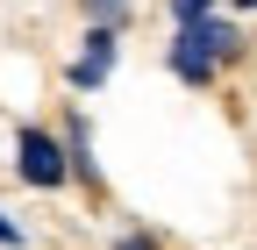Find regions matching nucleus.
<instances>
[{
  "instance_id": "f257e3e1",
  "label": "nucleus",
  "mask_w": 257,
  "mask_h": 250,
  "mask_svg": "<svg viewBox=\"0 0 257 250\" xmlns=\"http://www.w3.org/2000/svg\"><path fill=\"white\" fill-rule=\"evenodd\" d=\"M15 172L36 186V193H57L64 179H72V165H64V143L50 129H22L15 136Z\"/></svg>"
},
{
  "instance_id": "f03ea898",
  "label": "nucleus",
  "mask_w": 257,
  "mask_h": 250,
  "mask_svg": "<svg viewBox=\"0 0 257 250\" xmlns=\"http://www.w3.org/2000/svg\"><path fill=\"white\" fill-rule=\"evenodd\" d=\"M114 50H121V29H100V22H93V29H86V50L72 57V86L93 93V86L114 72Z\"/></svg>"
},
{
  "instance_id": "7ed1b4c3",
  "label": "nucleus",
  "mask_w": 257,
  "mask_h": 250,
  "mask_svg": "<svg viewBox=\"0 0 257 250\" xmlns=\"http://www.w3.org/2000/svg\"><path fill=\"white\" fill-rule=\"evenodd\" d=\"M172 72H179L186 86H207V79L221 72V65H214V57L200 50V36H193V29H186V22H179V36H172Z\"/></svg>"
},
{
  "instance_id": "20e7f679",
  "label": "nucleus",
  "mask_w": 257,
  "mask_h": 250,
  "mask_svg": "<svg viewBox=\"0 0 257 250\" xmlns=\"http://www.w3.org/2000/svg\"><path fill=\"white\" fill-rule=\"evenodd\" d=\"M86 15L100 22V29H121L128 22V0H86Z\"/></svg>"
},
{
  "instance_id": "39448f33",
  "label": "nucleus",
  "mask_w": 257,
  "mask_h": 250,
  "mask_svg": "<svg viewBox=\"0 0 257 250\" xmlns=\"http://www.w3.org/2000/svg\"><path fill=\"white\" fill-rule=\"evenodd\" d=\"M172 15L179 22H200V15H214V0H172Z\"/></svg>"
},
{
  "instance_id": "423d86ee",
  "label": "nucleus",
  "mask_w": 257,
  "mask_h": 250,
  "mask_svg": "<svg viewBox=\"0 0 257 250\" xmlns=\"http://www.w3.org/2000/svg\"><path fill=\"white\" fill-rule=\"evenodd\" d=\"M15 243H22V229L8 222V214H0V250H15Z\"/></svg>"
},
{
  "instance_id": "0eeeda50",
  "label": "nucleus",
  "mask_w": 257,
  "mask_h": 250,
  "mask_svg": "<svg viewBox=\"0 0 257 250\" xmlns=\"http://www.w3.org/2000/svg\"><path fill=\"white\" fill-rule=\"evenodd\" d=\"M114 250H157L150 236H114Z\"/></svg>"
},
{
  "instance_id": "6e6552de",
  "label": "nucleus",
  "mask_w": 257,
  "mask_h": 250,
  "mask_svg": "<svg viewBox=\"0 0 257 250\" xmlns=\"http://www.w3.org/2000/svg\"><path fill=\"white\" fill-rule=\"evenodd\" d=\"M236 8H257V0H236Z\"/></svg>"
}]
</instances>
